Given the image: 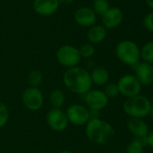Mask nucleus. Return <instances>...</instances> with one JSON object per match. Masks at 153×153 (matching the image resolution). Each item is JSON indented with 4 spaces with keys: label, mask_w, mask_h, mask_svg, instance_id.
I'll return each instance as SVG.
<instances>
[{
    "label": "nucleus",
    "mask_w": 153,
    "mask_h": 153,
    "mask_svg": "<svg viewBox=\"0 0 153 153\" xmlns=\"http://www.w3.org/2000/svg\"><path fill=\"white\" fill-rule=\"evenodd\" d=\"M145 143L147 145H149L153 150V130L150 131V133L148 134L147 137L145 138Z\"/></svg>",
    "instance_id": "obj_27"
},
{
    "label": "nucleus",
    "mask_w": 153,
    "mask_h": 153,
    "mask_svg": "<svg viewBox=\"0 0 153 153\" xmlns=\"http://www.w3.org/2000/svg\"><path fill=\"white\" fill-rule=\"evenodd\" d=\"M43 82V74L41 71L38 69H33L29 73L28 75V82L30 87L39 88Z\"/></svg>",
    "instance_id": "obj_20"
},
{
    "label": "nucleus",
    "mask_w": 153,
    "mask_h": 153,
    "mask_svg": "<svg viewBox=\"0 0 153 153\" xmlns=\"http://www.w3.org/2000/svg\"><path fill=\"white\" fill-rule=\"evenodd\" d=\"M102 25L106 30H113L117 28L124 21L123 11L116 6H110V8L106 12L105 14L101 16Z\"/></svg>",
    "instance_id": "obj_13"
},
{
    "label": "nucleus",
    "mask_w": 153,
    "mask_h": 153,
    "mask_svg": "<svg viewBox=\"0 0 153 153\" xmlns=\"http://www.w3.org/2000/svg\"><path fill=\"white\" fill-rule=\"evenodd\" d=\"M151 101L145 95L139 94L137 96L125 99L123 109L130 117L145 118L150 114Z\"/></svg>",
    "instance_id": "obj_3"
},
{
    "label": "nucleus",
    "mask_w": 153,
    "mask_h": 153,
    "mask_svg": "<svg viewBox=\"0 0 153 153\" xmlns=\"http://www.w3.org/2000/svg\"><path fill=\"white\" fill-rule=\"evenodd\" d=\"M145 140L133 138L126 146L125 153H144Z\"/></svg>",
    "instance_id": "obj_19"
},
{
    "label": "nucleus",
    "mask_w": 153,
    "mask_h": 153,
    "mask_svg": "<svg viewBox=\"0 0 153 153\" xmlns=\"http://www.w3.org/2000/svg\"><path fill=\"white\" fill-rule=\"evenodd\" d=\"M59 7L58 0H33L32 2L34 13L41 16H50L59 10Z\"/></svg>",
    "instance_id": "obj_15"
},
{
    "label": "nucleus",
    "mask_w": 153,
    "mask_h": 153,
    "mask_svg": "<svg viewBox=\"0 0 153 153\" xmlns=\"http://www.w3.org/2000/svg\"><path fill=\"white\" fill-rule=\"evenodd\" d=\"M126 127L134 138L141 140H145L151 131L150 126L144 120V118L130 117V119L126 123Z\"/></svg>",
    "instance_id": "obj_11"
},
{
    "label": "nucleus",
    "mask_w": 153,
    "mask_h": 153,
    "mask_svg": "<svg viewBox=\"0 0 153 153\" xmlns=\"http://www.w3.org/2000/svg\"><path fill=\"white\" fill-rule=\"evenodd\" d=\"M47 124L49 127L56 132L64 131L69 126V120L66 113L61 108H51L46 117Z\"/></svg>",
    "instance_id": "obj_10"
},
{
    "label": "nucleus",
    "mask_w": 153,
    "mask_h": 153,
    "mask_svg": "<svg viewBox=\"0 0 153 153\" xmlns=\"http://www.w3.org/2000/svg\"><path fill=\"white\" fill-rule=\"evenodd\" d=\"M41 153H48V152H41Z\"/></svg>",
    "instance_id": "obj_34"
},
{
    "label": "nucleus",
    "mask_w": 153,
    "mask_h": 153,
    "mask_svg": "<svg viewBox=\"0 0 153 153\" xmlns=\"http://www.w3.org/2000/svg\"><path fill=\"white\" fill-rule=\"evenodd\" d=\"M107 36V30L102 24H95L88 28L87 39L89 43L95 45L103 42Z\"/></svg>",
    "instance_id": "obj_16"
},
{
    "label": "nucleus",
    "mask_w": 153,
    "mask_h": 153,
    "mask_svg": "<svg viewBox=\"0 0 153 153\" xmlns=\"http://www.w3.org/2000/svg\"><path fill=\"white\" fill-rule=\"evenodd\" d=\"M84 101L88 109L101 111L107 107L109 99L101 90H90L84 95Z\"/></svg>",
    "instance_id": "obj_9"
},
{
    "label": "nucleus",
    "mask_w": 153,
    "mask_h": 153,
    "mask_svg": "<svg viewBox=\"0 0 153 153\" xmlns=\"http://www.w3.org/2000/svg\"><path fill=\"white\" fill-rule=\"evenodd\" d=\"M9 119V110L6 105L0 101V128L4 127Z\"/></svg>",
    "instance_id": "obj_25"
},
{
    "label": "nucleus",
    "mask_w": 153,
    "mask_h": 153,
    "mask_svg": "<svg viewBox=\"0 0 153 153\" xmlns=\"http://www.w3.org/2000/svg\"><path fill=\"white\" fill-rule=\"evenodd\" d=\"M78 51H79L81 58H86V59H88V58L92 57L96 53V49H95L94 45L89 43V42L83 44L78 48Z\"/></svg>",
    "instance_id": "obj_23"
},
{
    "label": "nucleus",
    "mask_w": 153,
    "mask_h": 153,
    "mask_svg": "<svg viewBox=\"0 0 153 153\" xmlns=\"http://www.w3.org/2000/svg\"><path fill=\"white\" fill-rule=\"evenodd\" d=\"M97 15L91 7L82 6L78 8L74 13V20L76 23L84 28H90L96 22Z\"/></svg>",
    "instance_id": "obj_12"
},
{
    "label": "nucleus",
    "mask_w": 153,
    "mask_h": 153,
    "mask_svg": "<svg viewBox=\"0 0 153 153\" xmlns=\"http://www.w3.org/2000/svg\"><path fill=\"white\" fill-rule=\"evenodd\" d=\"M120 95L124 96L125 99L132 98L141 94L142 90V85L138 81L134 74H127L123 75L116 82Z\"/></svg>",
    "instance_id": "obj_6"
},
{
    "label": "nucleus",
    "mask_w": 153,
    "mask_h": 153,
    "mask_svg": "<svg viewBox=\"0 0 153 153\" xmlns=\"http://www.w3.org/2000/svg\"><path fill=\"white\" fill-rule=\"evenodd\" d=\"M60 4H71L74 0H58Z\"/></svg>",
    "instance_id": "obj_28"
},
{
    "label": "nucleus",
    "mask_w": 153,
    "mask_h": 153,
    "mask_svg": "<svg viewBox=\"0 0 153 153\" xmlns=\"http://www.w3.org/2000/svg\"><path fill=\"white\" fill-rule=\"evenodd\" d=\"M56 58L60 65L67 68L78 66L81 61L78 48L71 45L60 47L56 52Z\"/></svg>",
    "instance_id": "obj_5"
},
{
    "label": "nucleus",
    "mask_w": 153,
    "mask_h": 153,
    "mask_svg": "<svg viewBox=\"0 0 153 153\" xmlns=\"http://www.w3.org/2000/svg\"><path fill=\"white\" fill-rule=\"evenodd\" d=\"M65 94L61 90H52L49 95V101L53 108H61L65 103Z\"/></svg>",
    "instance_id": "obj_18"
},
{
    "label": "nucleus",
    "mask_w": 153,
    "mask_h": 153,
    "mask_svg": "<svg viewBox=\"0 0 153 153\" xmlns=\"http://www.w3.org/2000/svg\"><path fill=\"white\" fill-rule=\"evenodd\" d=\"M58 153H73L72 152H69V151H62V152H60Z\"/></svg>",
    "instance_id": "obj_31"
},
{
    "label": "nucleus",
    "mask_w": 153,
    "mask_h": 153,
    "mask_svg": "<svg viewBox=\"0 0 153 153\" xmlns=\"http://www.w3.org/2000/svg\"><path fill=\"white\" fill-rule=\"evenodd\" d=\"M65 113L69 123L77 126L86 125L90 119L89 109L86 106L80 104H73L69 106Z\"/></svg>",
    "instance_id": "obj_8"
},
{
    "label": "nucleus",
    "mask_w": 153,
    "mask_h": 153,
    "mask_svg": "<svg viewBox=\"0 0 153 153\" xmlns=\"http://www.w3.org/2000/svg\"><path fill=\"white\" fill-rule=\"evenodd\" d=\"M63 83L71 92L85 95L92 88L90 73L83 67L75 66L68 68L63 74Z\"/></svg>",
    "instance_id": "obj_1"
},
{
    "label": "nucleus",
    "mask_w": 153,
    "mask_h": 153,
    "mask_svg": "<svg viewBox=\"0 0 153 153\" xmlns=\"http://www.w3.org/2000/svg\"><path fill=\"white\" fill-rule=\"evenodd\" d=\"M145 3L150 8H151L153 10V0H145Z\"/></svg>",
    "instance_id": "obj_29"
},
{
    "label": "nucleus",
    "mask_w": 153,
    "mask_h": 153,
    "mask_svg": "<svg viewBox=\"0 0 153 153\" xmlns=\"http://www.w3.org/2000/svg\"><path fill=\"white\" fill-rule=\"evenodd\" d=\"M22 101L23 106L31 111L40 110L44 103V97L39 88L29 87L22 95Z\"/></svg>",
    "instance_id": "obj_7"
},
{
    "label": "nucleus",
    "mask_w": 153,
    "mask_h": 153,
    "mask_svg": "<svg viewBox=\"0 0 153 153\" xmlns=\"http://www.w3.org/2000/svg\"><path fill=\"white\" fill-rule=\"evenodd\" d=\"M110 153H120V152H110Z\"/></svg>",
    "instance_id": "obj_32"
},
{
    "label": "nucleus",
    "mask_w": 153,
    "mask_h": 153,
    "mask_svg": "<svg viewBox=\"0 0 153 153\" xmlns=\"http://www.w3.org/2000/svg\"><path fill=\"white\" fill-rule=\"evenodd\" d=\"M147 153H152V152H147Z\"/></svg>",
    "instance_id": "obj_35"
},
{
    "label": "nucleus",
    "mask_w": 153,
    "mask_h": 153,
    "mask_svg": "<svg viewBox=\"0 0 153 153\" xmlns=\"http://www.w3.org/2000/svg\"><path fill=\"white\" fill-rule=\"evenodd\" d=\"M86 135L87 139L96 144H106L115 135L113 126L99 118H92L86 124Z\"/></svg>",
    "instance_id": "obj_2"
},
{
    "label": "nucleus",
    "mask_w": 153,
    "mask_h": 153,
    "mask_svg": "<svg viewBox=\"0 0 153 153\" xmlns=\"http://www.w3.org/2000/svg\"><path fill=\"white\" fill-rule=\"evenodd\" d=\"M105 92V94L106 95V97L110 100V99H115L120 95L119 92V89L116 83H107L105 85V89L103 91Z\"/></svg>",
    "instance_id": "obj_24"
},
{
    "label": "nucleus",
    "mask_w": 153,
    "mask_h": 153,
    "mask_svg": "<svg viewBox=\"0 0 153 153\" xmlns=\"http://www.w3.org/2000/svg\"><path fill=\"white\" fill-rule=\"evenodd\" d=\"M141 59L143 62L153 64V40L148 41L141 48Z\"/></svg>",
    "instance_id": "obj_21"
},
{
    "label": "nucleus",
    "mask_w": 153,
    "mask_h": 153,
    "mask_svg": "<svg viewBox=\"0 0 153 153\" xmlns=\"http://www.w3.org/2000/svg\"><path fill=\"white\" fill-rule=\"evenodd\" d=\"M149 116H151L153 118V102H151V109H150V114Z\"/></svg>",
    "instance_id": "obj_30"
},
{
    "label": "nucleus",
    "mask_w": 153,
    "mask_h": 153,
    "mask_svg": "<svg viewBox=\"0 0 153 153\" xmlns=\"http://www.w3.org/2000/svg\"><path fill=\"white\" fill-rule=\"evenodd\" d=\"M0 1H5V0H0Z\"/></svg>",
    "instance_id": "obj_33"
},
{
    "label": "nucleus",
    "mask_w": 153,
    "mask_h": 153,
    "mask_svg": "<svg viewBox=\"0 0 153 153\" xmlns=\"http://www.w3.org/2000/svg\"><path fill=\"white\" fill-rule=\"evenodd\" d=\"M133 68L134 75L142 85L148 86L153 84V64L140 61Z\"/></svg>",
    "instance_id": "obj_14"
},
{
    "label": "nucleus",
    "mask_w": 153,
    "mask_h": 153,
    "mask_svg": "<svg viewBox=\"0 0 153 153\" xmlns=\"http://www.w3.org/2000/svg\"><path fill=\"white\" fill-rule=\"evenodd\" d=\"M116 57L124 65L134 66L141 60V48L131 39H123L115 47Z\"/></svg>",
    "instance_id": "obj_4"
},
{
    "label": "nucleus",
    "mask_w": 153,
    "mask_h": 153,
    "mask_svg": "<svg viewBox=\"0 0 153 153\" xmlns=\"http://www.w3.org/2000/svg\"><path fill=\"white\" fill-rule=\"evenodd\" d=\"M92 10L98 16H102L110 8V4L107 0H93Z\"/></svg>",
    "instance_id": "obj_22"
},
{
    "label": "nucleus",
    "mask_w": 153,
    "mask_h": 153,
    "mask_svg": "<svg viewBox=\"0 0 153 153\" xmlns=\"http://www.w3.org/2000/svg\"><path fill=\"white\" fill-rule=\"evenodd\" d=\"M142 25L146 30L153 33V12L147 13L144 16L142 20Z\"/></svg>",
    "instance_id": "obj_26"
},
{
    "label": "nucleus",
    "mask_w": 153,
    "mask_h": 153,
    "mask_svg": "<svg viewBox=\"0 0 153 153\" xmlns=\"http://www.w3.org/2000/svg\"><path fill=\"white\" fill-rule=\"evenodd\" d=\"M92 83L96 86H105L109 82L110 74L108 70L103 66L95 67L90 73Z\"/></svg>",
    "instance_id": "obj_17"
}]
</instances>
